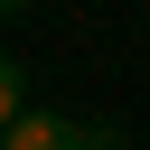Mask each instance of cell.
<instances>
[{
  "label": "cell",
  "instance_id": "obj_1",
  "mask_svg": "<svg viewBox=\"0 0 150 150\" xmlns=\"http://www.w3.org/2000/svg\"><path fill=\"white\" fill-rule=\"evenodd\" d=\"M0 150H84V122H66V112H19V122L0 131Z\"/></svg>",
  "mask_w": 150,
  "mask_h": 150
},
{
  "label": "cell",
  "instance_id": "obj_2",
  "mask_svg": "<svg viewBox=\"0 0 150 150\" xmlns=\"http://www.w3.org/2000/svg\"><path fill=\"white\" fill-rule=\"evenodd\" d=\"M28 112V75H19V56H0V131Z\"/></svg>",
  "mask_w": 150,
  "mask_h": 150
},
{
  "label": "cell",
  "instance_id": "obj_3",
  "mask_svg": "<svg viewBox=\"0 0 150 150\" xmlns=\"http://www.w3.org/2000/svg\"><path fill=\"white\" fill-rule=\"evenodd\" d=\"M84 150H122V131H112V122H94V131H84Z\"/></svg>",
  "mask_w": 150,
  "mask_h": 150
},
{
  "label": "cell",
  "instance_id": "obj_4",
  "mask_svg": "<svg viewBox=\"0 0 150 150\" xmlns=\"http://www.w3.org/2000/svg\"><path fill=\"white\" fill-rule=\"evenodd\" d=\"M19 9H28V0H0V19H19Z\"/></svg>",
  "mask_w": 150,
  "mask_h": 150
}]
</instances>
